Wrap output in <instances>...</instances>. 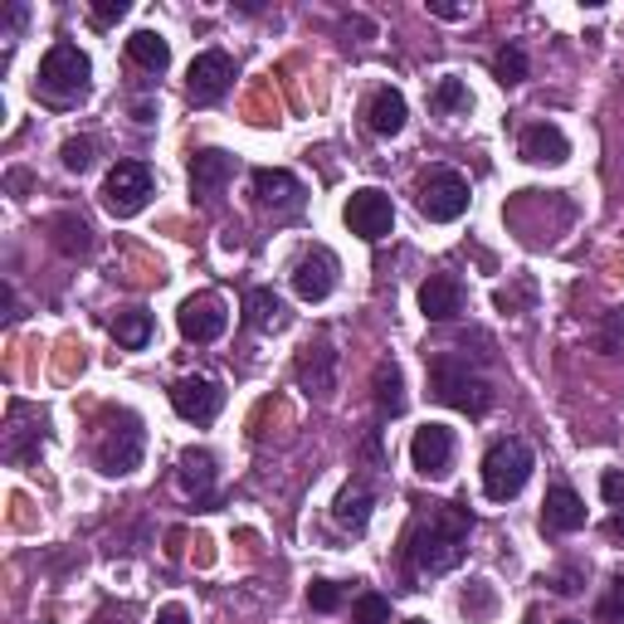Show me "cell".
Returning <instances> with one entry per match:
<instances>
[{"label": "cell", "instance_id": "obj_1", "mask_svg": "<svg viewBox=\"0 0 624 624\" xmlns=\"http://www.w3.org/2000/svg\"><path fill=\"white\" fill-rule=\"evenodd\" d=\"M469 527L473 517L463 513L459 503H435V513H429L419 527L410 532V541H405V561H410L415 576H445L453 566L463 561V547H469Z\"/></svg>", "mask_w": 624, "mask_h": 624}, {"label": "cell", "instance_id": "obj_2", "mask_svg": "<svg viewBox=\"0 0 624 624\" xmlns=\"http://www.w3.org/2000/svg\"><path fill=\"white\" fill-rule=\"evenodd\" d=\"M429 391H435V401H445L463 415H488L493 410V385H488L483 376H473L469 361L449 357V351H435V357H429Z\"/></svg>", "mask_w": 624, "mask_h": 624}, {"label": "cell", "instance_id": "obj_3", "mask_svg": "<svg viewBox=\"0 0 624 624\" xmlns=\"http://www.w3.org/2000/svg\"><path fill=\"white\" fill-rule=\"evenodd\" d=\"M88 78H94V64H88V54L78 50V44L59 40L50 54L40 59V74H35V88L50 103H78V98L88 94Z\"/></svg>", "mask_w": 624, "mask_h": 624}, {"label": "cell", "instance_id": "obj_4", "mask_svg": "<svg viewBox=\"0 0 624 624\" xmlns=\"http://www.w3.org/2000/svg\"><path fill=\"white\" fill-rule=\"evenodd\" d=\"M532 469H537V463H532L527 439H497V445L483 453V493L493 497V503H513L522 488H527Z\"/></svg>", "mask_w": 624, "mask_h": 624}, {"label": "cell", "instance_id": "obj_5", "mask_svg": "<svg viewBox=\"0 0 624 624\" xmlns=\"http://www.w3.org/2000/svg\"><path fill=\"white\" fill-rule=\"evenodd\" d=\"M142 449H146L142 419L128 415V410H118V419H112V425L103 429V439H98L94 459H98V469H103V473L122 479V473H132L142 463Z\"/></svg>", "mask_w": 624, "mask_h": 624}, {"label": "cell", "instance_id": "obj_6", "mask_svg": "<svg viewBox=\"0 0 624 624\" xmlns=\"http://www.w3.org/2000/svg\"><path fill=\"white\" fill-rule=\"evenodd\" d=\"M415 206H419L425 220L453 225L463 210H469V180H463L459 172H449V166H439V172H429L425 180H419Z\"/></svg>", "mask_w": 624, "mask_h": 624}, {"label": "cell", "instance_id": "obj_7", "mask_svg": "<svg viewBox=\"0 0 624 624\" xmlns=\"http://www.w3.org/2000/svg\"><path fill=\"white\" fill-rule=\"evenodd\" d=\"M156 180H152V166L146 162H118L103 180V206L118 215V220H132L146 200H152Z\"/></svg>", "mask_w": 624, "mask_h": 624}, {"label": "cell", "instance_id": "obj_8", "mask_svg": "<svg viewBox=\"0 0 624 624\" xmlns=\"http://www.w3.org/2000/svg\"><path fill=\"white\" fill-rule=\"evenodd\" d=\"M347 230L351 234H361L366 244H376L391 234V225H395V206H391V196L376 186H366V190H351V200H347Z\"/></svg>", "mask_w": 624, "mask_h": 624}, {"label": "cell", "instance_id": "obj_9", "mask_svg": "<svg viewBox=\"0 0 624 624\" xmlns=\"http://www.w3.org/2000/svg\"><path fill=\"white\" fill-rule=\"evenodd\" d=\"M230 84H234V59L225 50H206L190 59V69H186L190 103H220L230 94Z\"/></svg>", "mask_w": 624, "mask_h": 624}, {"label": "cell", "instance_id": "obj_10", "mask_svg": "<svg viewBox=\"0 0 624 624\" xmlns=\"http://www.w3.org/2000/svg\"><path fill=\"white\" fill-rule=\"evenodd\" d=\"M176 327H180V337H186V342L206 347V342H215V337L225 332V327H230V313H225V303L215 298V293H196V298L180 303Z\"/></svg>", "mask_w": 624, "mask_h": 624}, {"label": "cell", "instance_id": "obj_11", "mask_svg": "<svg viewBox=\"0 0 624 624\" xmlns=\"http://www.w3.org/2000/svg\"><path fill=\"white\" fill-rule=\"evenodd\" d=\"M410 463L419 479H445L453 469V429L449 425H419L410 439Z\"/></svg>", "mask_w": 624, "mask_h": 624}, {"label": "cell", "instance_id": "obj_12", "mask_svg": "<svg viewBox=\"0 0 624 624\" xmlns=\"http://www.w3.org/2000/svg\"><path fill=\"white\" fill-rule=\"evenodd\" d=\"M220 401H225V391L210 376H180L172 385V410L180 419H190V425H210L220 415Z\"/></svg>", "mask_w": 624, "mask_h": 624}, {"label": "cell", "instance_id": "obj_13", "mask_svg": "<svg viewBox=\"0 0 624 624\" xmlns=\"http://www.w3.org/2000/svg\"><path fill=\"white\" fill-rule=\"evenodd\" d=\"M332 288H337V254L317 244L293 264V293H298L303 303H322Z\"/></svg>", "mask_w": 624, "mask_h": 624}, {"label": "cell", "instance_id": "obj_14", "mask_svg": "<svg viewBox=\"0 0 624 624\" xmlns=\"http://www.w3.org/2000/svg\"><path fill=\"white\" fill-rule=\"evenodd\" d=\"M517 152H522V162H532V166H561L566 156H571V138H566L556 122H532V128H522Z\"/></svg>", "mask_w": 624, "mask_h": 624}, {"label": "cell", "instance_id": "obj_15", "mask_svg": "<svg viewBox=\"0 0 624 624\" xmlns=\"http://www.w3.org/2000/svg\"><path fill=\"white\" fill-rule=\"evenodd\" d=\"M234 156L230 152H220V146H206V152H196L190 156V190H196L200 200H215L225 186L234 180Z\"/></svg>", "mask_w": 624, "mask_h": 624}, {"label": "cell", "instance_id": "obj_16", "mask_svg": "<svg viewBox=\"0 0 624 624\" xmlns=\"http://www.w3.org/2000/svg\"><path fill=\"white\" fill-rule=\"evenodd\" d=\"M463 283L453 274H429L419 283V313L429 317V322H453V317L463 313Z\"/></svg>", "mask_w": 624, "mask_h": 624}, {"label": "cell", "instance_id": "obj_17", "mask_svg": "<svg viewBox=\"0 0 624 624\" xmlns=\"http://www.w3.org/2000/svg\"><path fill=\"white\" fill-rule=\"evenodd\" d=\"M254 196L259 206H274V210H298L303 206V180L283 166H259L254 172Z\"/></svg>", "mask_w": 624, "mask_h": 624}, {"label": "cell", "instance_id": "obj_18", "mask_svg": "<svg viewBox=\"0 0 624 624\" xmlns=\"http://www.w3.org/2000/svg\"><path fill=\"white\" fill-rule=\"evenodd\" d=\"M298 385L303 391H313V395H327L337 385V351L327 347V342H313V347H303L298 351Z\"/></svg>", "mask_w": 624, "mask_h": 624}, {"label": "cell", "instance_id": "obj_19", "mask_svg": "<svg viewBox=\"0 0 624 624\" xmlns=\"http://www.w3.org/2000/svg\"><path fill=\"white\" fill-rule=\"evenodd\" d=\"M541 522L551 532H581L585 527V503L571 483H551L547 488V503H541Z\"/></svg>", "mask_w": 624, "mask_h": 624}, {"label": "cell", "instance_id": "obj_20", "mask_svg": "<svg viewBox=\"0 0 624 624\" xmlns=\"http://www.w3.org/2000/svg\"><path fill=\"white\" fill-rule=\"evenodd\" d=\"M405 118H410V108H405L401 88H376L366 103V128L376 132V138H401L405 132Z\"/></svg>", "mask_w": 624, "mask_h": 624}, {"label": "cell", "instance_id": "obj_21", "mask_svg": "<svg viewBox=\"0 0 624 624\" xmlns=\"http://www.w3.org/2000/svg\"><path fill=\"white\" fill-rule=\"evenodd\" d=\"M50 234H54V244H59V254H69V259H88V254H94V225H88L84 215L59 210L50 220Z\"/></svg>", "mask_w": 624, "mask_h": 624}, {"label": "cell", "instance_id": "obj_22", "mask_svg": "<svg viewBox=\"0 0 624 624\" xmlns=\"http://www.w3.org/2000/svg\"><path fill=\"white\" fill-rule=\"evenodd\" d=\"M180 488H186L196 503H210V488H215V453L210 449L180 453Z\"/></svg>", "mask_w": 624, "mask_h": 624}, {"label": "cell", "instance_id": "obj_23", "mask_svg": "<svg viewBox=\"0 0 624 624\" xmlns=\"http://www.w3.org/2000/svg\"><path fill=\"white\" fill-rule=\"evenodd\" d=\"M128 59L146 74H162L166 64H172V44L156 35V30H138V35L128 40Z\"/></svg>", "mask_w": 624, "mask_h": 624}, {"label": "cell", "instance_id": "obj_24", "mask_svg": "<svg viewBox=\"0 0 624 624\" xmlns=\"http://www.w3.org/2000/svg\"><path fill=\"white\" fill-rule=\"evenodd\" d=\"M371 385H376V410L385 419H395V415L405 410V376H401V366H395V361H381L376 376H371Z\"/></svg>", "mask_w": 624, "mask_h": 624}, {"label": "cell", "instance_id": "obj_25", "mask_svg": "<svg viewBox=\"0 0 624 624\" xmlns=\"http://www.w3.org/2000/svg\"><path fill=\"white\" fill-rule=\"evenodd\" d=\"M244 317H249V327H254V332H278V327H283V298H278L274 288H249Z\"/></svg>", "mask_w": 624, "mask_h": 624}, {"label": "cell", "instance_id": "obj_26", "mask_svg": "<svg viewBox=\"0 0 624 624\" xmlns=\"http://www.w3.org/2000/svg\"><path fill=\"white\" fill-rule=\"evenodd\" d=\"M332 517H337V527H347V532H366V522H371V493L366 488H347L342 497H337V507H332Z\"/></svg>", "mask_w": 624, "mask_h": 624}, {"label": "cell", "instance_id": "obj_27", "mask_svg": "<svg viewBox=\"0 0 624 624\" xmlns=\"http://www.w3.org/2000/svg\"><path fill=\"white\" fill-rule=\"evenodd\" d=\"M112 337H118V347H128V351L146 347V342H152V313H142V308L118 313V317H112Z\"/></svg>", "mask_w": 624, "mask_h": 624}, {"label": "cell", "instance_id": "obj_28", "mask_svg": "<svg viewBox=\"0 0 624 624\" xmlns=\"http://www.w3.org/2000/svg\"><path fill=\"white\" fill-rule=\"evenodd\" d=\"M429 108L435 112H469L473 108V94H469V84H463V78H439L435 84V94H429Z\"/></svg>", "mask_w": 624, "mask_h": 624}, {"label": "cell", "instance_id": "obj_29", "mask_svg": "<svg viewBox=\"0 0 624 624\" xmlns=\"http://www.w3.org/2000/svg\"><path fill=\"white\" fill-rule=\"evenodd\" d=\"M493 78L503 88L522 84V78H527V50H522V44H503V50L493 54Z\"/></svg>", "mask_w": 624, "mask_h": 624}, {"label": "cell", "instance_id": "obj_30", "mask_svg": "<svg viewBox=\"0 0 624 624\" xmlns=\"http://www.w3.org/2000/svg\"><path fill=\"white\" fill-rule=\"evenodd\" d=\"M351 624H391V600L376 595V590L357 595V605H351Z\"/></svg>", "mask_w": 624, "mask_h": 624}, {"label": "cell", "instance_id": "obj_31", "mask_svg": "<svg viewBox=\"0 0 624 624\" xmlns=\"http://www.w3.org/2000/svg\"><path fill=\"white\" fill-rule=\"evenodd\" d=\"M497 610V595H493V585L488 581H473L469 590H463V615L469 620H488Z\"/></svg>", "mask_w": 624, "mask_h": 624}, {"label": "cell", "instance_id": "obj_32", "mask_svg": "<svg viewBox=\"0 0 624 624\" xmlns=\"http://www.w3.org/2000/svg\"><path fill=\"white\" fill-rule=\"evenodd\" d=\"M64 166H69V172H78V176H84L88 172V166H94V138H69V142H64Z\"/></svg>", "mask_w": 624, "mask_h": 624}, {"label": "cell", "instance_id": "obj_33", "mask_svg": "<svg viewBox=\"0 0 624 624\" xmlns=\"http://www.w3.org/2000/svg\"><path fill=\"white\" fill-rule=\"evenodd\" d=\"M308 605L317 610V615H332V610H342V590H337L332 581H313L308 585Z\"/></svg>", "mask_w": 624, "mask_h": 624}, {"label": "cell", "instance_id": "obj_34", "mask_svg": "<svg viewBox=\"0 0 624 624\" xmlns=\"http://www.w3.org/2000/svg\"><path fill=\"white\" fill-rule=\"evenodd\" d=\"M600 624H624V576H615L610 595L600 600Z\"/></svg>", "mask_w": 624, "mask_h": 624}, {"label": "cell", "instance_id": "obj_35", "mask_svg": "<svg viewBox=\"0 0 624 624\" xmlns=\"http://www.w3.org/2000/svg\"><path fill=\"white\" fill-rule=\"evenodd\" d=\"M122 15H128V0H98V6L88 10V20H94V30H112Z\"/></svg>", "mask_w": 624, "mask_h": 624}, {"label": "cell", "instance_id": "obj_36", "mask_svg": "<svg viewBox=\"0 0 624 624\" xmlns=\"http://www.w3.org/2000/svg\"><path fill=\"white\" fill-rule=\"evenodd\" d=\"M600 493H605L610 507H624V473H620V469H605V473H600Z\"/></svg>", "mask_w": 624, "mask_h": 624}, {"label": "cell", "instance_id": "obj_37", "mask_svg": "<svg viewBox=\"0 0 624 624\" xmlns=\"http://www.w3.org/2000/svg\"><path fill=\"white\" fill-rule=\"evenodd\" d=\"M152 624H190V610L186 605H166V610H156Z\"/></svg>", "mask_w": 624, "mask_h": 624}, {"label": "cell", "instance_id": "obj_38", "mask_svg": "<svg viewBox=\"0 0 624 624\" xmlns=\"http://www.w3.org/2000/svg\"><path fill=\"white\" fill-rule=\"evenodd\" d=\"M556 590H561V595H576V590H581V576H576V571H566L561 581H556Z\"/></svg>", "mask_w": 624, "mask_h": 624}, {"label": "cell", "instance_id": "obj_39", "mask_svg": "<svg viewBox=\"0 0 624 624\" xmlns=\"http://www.w3.org/2000/svg\"><path fill=\"white\" fill-rule=\"evenodd\" d=\"M6 186L15 190V196H20V190H30V172H10V176H6Z\"/></svg>", "mask_w": 624, "mask_h": 624}, {"label": "cell", "instance_id": "obj_40", "mask_svg": "<svg viewBox=\"0 0 624 624\" xmlns=\"http://www.w3.org/2000/svg\"><path fill=\"white\" fill-rule=\"evenodd\" d=\"M605 532H610V537H615V541H624V513L610 517V522H605Z\"/></svg>", "mask_w": 624, "mask_h": 624}, {"label": "cell", "instance_id": "obj_41", "mask_svg": "<svg viewBox=\"0 0 624 624\" xmlns=\"http://www.w3.org/2000/svg\"><path fill=\"white\" fill-rule=\"evenodd\" d=\"M429 10H435L439 20H463V10H459V6H429Z\"/></svg>", "mask_w": 624, "mask_h": 624}, {"label": "cell", "instance_id": "obj_42", "mask_svg": "<svg viewBox=\"0 0 624 624\" xmlns=\"http://www.w3.org/2000/svg\"><path fill=\"white\" fill-rule=\"evenodd\" d=\"M405 624H425V620H405Z\"/></svg>", "mask_w": 624, "mask_h": 624}, {"label": "cell", "instance_id": "obj_43", "mask_svg": "<svg viewBox=\"0 0 624 624\" xmlns=\"http://www.w3.org/2000/svg\"><path fill=\"white\" fill-rule=\"evenodd\" d=\"M561 624H576V620H561Z\"/></svg>", "mask_w": 624, "mask_h": 624}]
</instances>
